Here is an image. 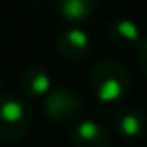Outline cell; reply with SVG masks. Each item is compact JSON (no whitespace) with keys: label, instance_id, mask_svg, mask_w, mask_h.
<instances>
[{"label":"cell","instance_id":"3","mask_svg":"<svg viewBox=\"0 0 147 147\" xmlns=\"http://www.w3.org/2000/svg\"><path fill=\"white\" fill-rule=\"evenodd\" d=\"M82 110V97L71 88H54L43 97V114L54 125H69L76 121Z\"/></svg>","mask_w":147,"mask_h":147},{"label":"cell","instance_id":"11","mask_svg":"<svg viewBox=\"0 0 147 147\" xmlns=\"http://www.w3.org/2000/svg\"><path fill=\"white\" fill-rule=\"evenodd\" d=\"M0 88H2V75H0Z\"/></svg>","mask_w":147,"mask_h":147},{"label":"cell","instance_id":"5","mask_svg":"<svg viewBox=\"0 0 147 147\" xmlns=\"http://www.w3.org/2000/svg\"><path fill=\"white\" fill-rule=\"evenodd\" d=\"M112 125L115 132L125 140H136L147 129L145 114L132 104H121L112 114Z\"/></svg>","mask_w":147,"mask_h":147},{"label":"cell","instance_id":"6","mask_svg":"<svg viewBox=\"0 0 147 147\" xmlns=\"http://www.w3.org/2000/svg\"><path fill=\"white\" fill-rule=\"evenodd\" d=\"M73 147H110L112 134L102 123L93 119H82L71 129Z\"/></svg>","mask_w":147,"mask_h":147},{"label":"cell","instance_id":"2","mask_svg":"<svg viewBox=\"0 0 147 147\" xmlns=\"http://www.w3.org/2000/svg\"><path fill=\"white\" fill-rule=\"evenodd\" d=\"M32 114L26 100L15 95L0 97V142L15 144L28 134Z\"/></svg>","mask_w":147,"mask_h":147},{"label":"cell","instance_id":"10","mask_svg":"<svg viewBox=\"0 0 147 147\" xmlns=\"http://www.w3.org/2000/svg\"><path fill=\"white\" fill-rule=\"evenodd\" d=\"M136 61L140 67V73L147 80V37H142V41L136 47Z\"/></svg>","mask_w":147,"mask_h":147},{"label":"cell","instance_id":"1","mask_svg":"<svg viewBox=\"0 0 147 147\" xmlns=\"http://www.w3.org/2000/svg\"><path fill=\"white\" fill-rule=\"evenodd\" d=\"M90 84L100 102H119L130 91V73L119 60L104 58L93 65L90 73Z\"/></svg>","mask_w":147,"mask_h":147},{"label":"cell","instance_id":"4","mask_svg":"<svg viewBox=\"0 0 147 147\" xmlns=\"http://www.w3.org/2000/svg\"><path fill=\"white\" fill-rule=\"evenodd\" d=\"M58 56L67 63H80L88 58L91 50V39L84 30L67 28L56 37Z\"/></svg>","mask_w":147,"mask_h":147},{"label":"cell","instance_id":"7","mask_svg":"<svg viewBox=\"0 0 147 147\" xmlns=\"http://www.w3.org/2000/svg\"><path fill=\"white\" fill-rule=\"evenodd\" d=\"M19 86L28 99H43L52 90V78L43 65H28L19 76Z\"/></svg>","mask_w":147,"mask_h":147},{"label":"cell","instance_id":"8","mask_svg":"<svg viewBox=\"0 0 147 147\" xmlns=\"http://www.w3.org/2000/svg\"><path fill=\"white\" fill-rule=\"evenodd\" d=\"M108 37L119 49H130L142 41V30L132 19L119 17L108 22Z\"/></svg>","mask_w":147,"mask_h":147},{"label":"cell","instance_id":"9","mask_svg":"<svg viewBox=\"0 0 147 147\" xmlns=\"http://www.w3.org/2000/svg\"><path fill=\"white\" fill-rule=\"evenodd\" d=\"M99 0H56L60 17L67 22H84L95 13Z\"/></svg>","mask_w":147,"mask_h":147},{"label":"cell","instance_id":"12","mask_svg":"<svg viewBox=\"0 0 147 147\" xmlns=\"http://www.w3.org/2000/svg\"><path fill=\"white\" fill-rule=\"evenodd\" d=\"M32 2H41V0H32Z\"/></svg>","mask_w":147,"mask_h":147}]
</instances>
